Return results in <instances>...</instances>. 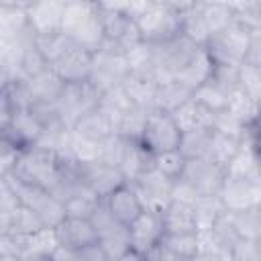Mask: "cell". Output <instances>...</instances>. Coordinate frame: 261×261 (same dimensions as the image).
Masks as SVG:
<instances>
[{
	"instance_id": "cell-1",
	"label": "cell",
	"mask_w": 261,
	"mask_h": 261,
	"mask_svg": "<svg viewBox=\"0 0 261 261\" xmlns=\"http://www.w3.org/2000/svg\"><path fill=\"white\" fill-rule=\"evenodd\" d=\"M190 2H149L135 20L141 41L153 47L165 45L181 35V14Z\"/></svg>"
},
{
	"instance_id": "cell-2",
	"label": "cell",
	"mask_w": 261,
	"mask_h": 261,
	"mask_svg": "<svg viewBox=\"0 0 261 261\" xmlns=\"http://www.w3.org/2000/svg\"><path fill=\"white\" fill-rule=\"evenodd\" d=\"M61 31L71 39V43L96 53L104 43L98 2H65L61 14Z\"/></svg>"
},
{
	"instance_id": "cell-3",
	"label": "cell",
	"mask_w": 261,
	"mask_h": 261,
	"mask_svg": "<svg viewBox=\"0 0 261 261\" xmlns=\"http://www.w3.org/2000/svg\"><path fill=\"white\" fill-rule=\"evenodd\" d=\"M8 173L16 175L27 184L39 186L51 194L61 179V159L57 151L33 145L16 157L14 167Z\"/></svg>"
},
{
	"instance_id": "cell-4",
	"label": "cell",
	"mask_w": 261,
	"mask_h": 261,
	"mask_svg": "<svg viewBox=\"0 0 261 261\" xmlns=\"http://www.w3.org/2000/svg\"><path fill=\"white\" fill-rule=\"evenodd\" d=\"M98 10L104 31V43L98 51L124 55L126 51L143 43L137 22L118 8V2H98Z\"/></svg>"
},
{
	"instance_id": "cell-5",
	"label": "cell",
	"mask_w": 261,
	"mask_h": 261,
	"mask_svg": "<svg viewBox=\"0 0 261 261\" xmlns=\"http://www.w3.org/2000/svg\"><path fill=\"white\" fill-rule=\"evenodd\" d=\"M179 137H181V133L175 126L171 114H165V112H159V110H151L147 114L145 130H143V137H141L139 145L145 147L151 155H159V153L177 149Z\"/></svg>"
},
{
	"instance_id": "cell-6",
	"label": "cell",
	"mask_w": 261,
	"mask_h": 261,
	"mask_svg": "<svg viewBox=\"0 0 261 261\" xmlns=\"http://www.w3.org/2000/svg\"><path fill=\"white\" fill-rule=\"evenodd\" d=\"M100 94L88 84H65L63 92H61V98L57 100V110H59V116L63 120L65 126L71 128V124L86 112L98 108L100 104Z\"/></svg>"
},
{
	"instance_id": "cell-7",
	"label": "cell",
	"mask_w": 261,
	"mask_h": 261,
	"mask_svg": "<svg viewBox=\"0 0 261 261\" xmlns=\"http://www.w3.org/2000/svg\"><path fill=\"white\" fill-rule=\"evenodd\" d=\"M216 196L220 198L226 212H241L247 208H257L261 206V184L224 173L222 186Z\"/></svg>"
},
{
	"instance_id": "cell-8",
	"label": "cell",
	"mask_w": 261,
	"mask_h": 261,
	"mask_svg": "<svg viewBox=\"0 0 261 261\" xmlns=\"http://www.w3.org/2000/svg\"><path fill=\"white\" fill-rule=\"evenodd\" d=\"M126 75H128V65H126L124 55L106 53V51H96L94 53V67H92L88 84L100 96L106 94L108 90L120 86Z\"/></svg>"
},
{
	"instance_id": "cell-9",
	"label": "cell",
	"mask_w": 261,
	"mask_h": 261,
	"mask_svg": "<svg viewBox=\"0 0 261 261\" xmlns=\"http://www.w3.org/2000/svg\"><path fill=\"white\" fill-rule=\"evenodd\" d=\"M92 67H94V51L80 47L75 43H71L55 63H51V69L57 73V77L63 84L88 82Z\"/></svg>"
},
{
	"instance_id": "cell-10",
	"label": "cell",
	"mask_w": 261,
	"mask_h": 261,
	"mask_svg": "<svg viewBox=\"0 0 261 261\" xmlns=\"http://www.w3.org/2000/svg\"><path fill=\"white\" fill-rule=\"evenodd\" d=\"M135 194L139 196L141 204L145 210L161 212L171 200H169V190H171V179L163 177L159 171L149 169L143 175H139L133 184Z\"/></svg>"
},
{
	"instance_id": "cell-11",
	"label": "cell",
	"mask_w": 261,
	"mask_h": 261,
	"mask_svg": "<svg viewBox=\"0 0 261 261\" xmlns=\"http://www.w3.org/2000/svg\"><path fill=\"white\" fill-rule=\"evenodd\" d=\"M179 177H184L198 192V196H216L224 179V169L210 159H194L186 161Z\"/></svg>"
},
{
	"instance_id": "cell-12",
	"label": "cell",
	"mask_w": 261,
	"mask_h": 261,
	"mask_svg": "<svg viewBox=\"0 0 261 261\" xmlns=\"http://www.w3.org/2000/svg\"><path fill=\"white\" fill-rule=\"evenodd\" d=\"M82 179L98 200H106L114 190H118L120 186L126 184V179L122 177L118 167H112V165H106L100 161L82 165Z\"/></svg>"
},
{
	"instance_id": "cell-13",
	"label": "cell",
	"mask_w": 261,
	"mask_h": 261,
	"mask_svg": "<svg viewBox=\"0 0 261 261\" xmlns=\"http://www.w3.org/2000/svg\"><path fill=\"white\" fill-rule=\"evenodd\" d=\"M128 239H130V249H135L139 253H147L151 247L161 243V239H163V224H161L159 212L143 210L128 224Z\"/></svg>"
},
{
	"instance_id": "cell-14",
	"label": "cell",
	"mask_w": 261,
	"mask_h": 261,
	"mask_svg": "<svg viewBox=\"0 0 261 261\" xmlns=\"http://www.w3.org/2000/svg\"><path fill=\"white\" fill-rule=\"evenodd\" d=\"M200 49L202 47L194 45L190 39H186L184 35H179L173 41L155 47V61H157V65H161L163 69H167L169 73H173V77H175V73L181 71L198 55Z\"/></svg>"
},
{
	"instance_id": "cell-15",
	"label": "cell",
	"mask_w": 261,
	"mask_h": 261,
	"mask_svg": "<svg viewBox=\"0 0 261 261\" xmlns=\"http://www.w3.org/2000/svg\"><path fill=\"white\" fill-rule=\"evenodd\" d=\"M57 247L69 249V251H82L98 241V234L90 220L86 218H63V222L53 228Z\"/></svg>"
},
{
	"instance_id": "cell-16",
	"label": "cell",
	"mask_w": 261,
	"mask_h": 261,
	"mask_svg": "<svg viewBox=\"0 0 261 261\" xmlns=\"http://www.w3.org/2000/svg\"><path fill=\"white\" fill-rule=\"evenodd\" d=\"M65 0H43L29 2L27 6V24L35 35H45L53 31H61V14Z\"/></svg>"
},
{
	"instance_id": "cell-17",
	"label": "cell",
	"mask_w": 261,
	"mask_h": 261,
	"mask_svg": "<svg viewBox=\"0 0 261 261\" xmlns=\"http://www.w3.org/2000/svg\"><path fill=\"white\" fill-rule=\"evenodd\" d=\"M102 202L106 204V208H108V212L112 214V218H114L118 224H124V226H128V224L145 210L130 184L120 186L118 190H114V192H112L106 200H102Z\"/></svg>"
},
{
	"instance_id": "cell-18",
	"label": "cell",
	"mask_w": 261,
	"mask_h": 261,
	"mask_svg": "<svg viewBox=\"0 0 261 261\" xmlns=\"http://www.w3.org/2000/svg\"><path fill=\"white\" fill-rule=\"evenodd\" d=\"M31 108V98L24 77H8L0 88V122L10 120L14 114Z\"/></svg>"
},
{
	"instance_id": "cell-19",
	"label": "cell",
	"mask_w": 261,
	"mask_h": 261,
	"mask_svg": "<svg viewBox=\"0 0 261 261\" xmlns=\"http://www.w3.org/2000/svg\"><path fill=\"white\" fill-rule=\"evenodd\" d=\"M71 133L80 139H86L92 143H102L104 139L114 135V122L108 118L106 112H102L100 108H94V110L82 114L71 124Z\"/></svg>"
},
{
	"instance_id": "cell-20",
	"label": "cell",
	"mask_w": 261,
	"mask_h": 261,
	"mask_svg": "<svg viewBox=\"0 0 261 261\" xmlns=\"http://www.w3.org/2000/svg\"><path fill=\"white\" fill-rule=\"evenodd\" d=\"M63 88H65V84L57 77V73L51 67L45 69L43 73L31 77V80H27L31 106L33 104H57Z\"/></svg>"
},
{
	"instance_id": "cell-21",
	"label": "cell",
	"mask_w": 261,
	"mask_h": 261,
	"mask_svg": "<svg viewBox=\"0 0 261 261\" xmlns=\"http://www.w3.org/2000/svg\"><path fill=\"white\" fill-rule=\"evenodd\" d=\"M161 224L163 234H186V232H198V222L192 206L169 202L161 212Z\"/></svg>"
},
{
	"instance_id": "cell-22",
	"label": "cell",
	"mask_w": 261,
	"mask_h": 261,
	"mask_svg": "<svg viewBox=\"0 0 261 261\" xmlns=\"http://www.w3.org/2000/svg\"><path fill=\"white\" fill-rule=\"evenodd\" d=\"M124 94L128 96L130 104L139 110L151 112L155 104V94H157V84L149 75H139V73H128L124 82L120 84Z\"/></svg>"
},
{
	"instance_id": "cell-23",
	"label": "cell",
	"mask_w": 261,
	"mask_h": 261,
	"mask_svg": "<svg viewBox=\"0 0 261 261\" xmlns=\"http://www.w3.org/2000/svg\"><path fill=\"white\" fill-rule=\"evenodd\" d=\"M212 116L214 112L206 110L204 106H200L198 102L190 100L186 102L181 108H177L171 118L175 122V126L179 128V133H188V130H200V128H208L212 126Z\"/></svg>"
},
{
	"instance_id": "cell-24",
	"label": "cell",
	"mask_w": 261,
	"mask_h": 261,
	"mask_svg": "<svg viewBox=\"0 0 261 261\" xmlns=\"http://www.w3.org/2000/svg\"><path fill=\"white\" fill-rule=\"evenodd\" d=\"M149 169H153V155L139 143H128L126 153L118 165V171L122 173L126 184H133L139 175H143Z\"/></svg>"
},
{
	"instance_id": "cell-25",
	"label": "cell",
	"mask_w": 261,
	"mask_h": 261,
	"mask_svg": "<svg viewBox=\"0 0 261 261\" xmlns=\"http://www.w3.org/2000/svg\"><path fill=\"white\" fill-rule=\"evenodd\" d=\"M198 12L210 33V39L234 22L230 2H198Z\"/></svg>"
},
{
	"instance_id": "cell-26",
	"label": "cell",
	"mask_w": 261,
	"mask_h": 261,
	"mask_svg": "<svg viewBox=\"0 0 261 261\" xmlns=\"http://www.w3.org/2000/svg\"><path fill=\"white\" fill-rule=\"evenodd\" d=\"M192 90L184 84H179L177 80L169 82V84H163L157 88V94H155V104H153V110H159V112H165V114H173L177 108H181L186 102L192 100Z\"/></svg>"
},
{
	"instance_id": "cell-27",
	"label": "cell",
	"mask_w": 261,
	"mask_h": 261,
	"mask_svg": "<svg viewBox=\"0 0 261 261\" xmlns=\"http://www.w3.org/2000/svg\"><path fill=\"white\" fill-rule=\"evenodd\" d=\"M210 75H212V59H210V55L206 53V49L202 47V49L198 51V55H196L181 71L175 73V80H177L179 84L188 86V88L194 92L196 88H200L202 84H206V82L210 80Z\"/></svg>"
},
{
	"instance_id": "cell-28",
	"label": "cell",
	"mask_w": 261,
	"mask_h": 261,
	"mask_svg": "<svg viewBox=\"0 0 261 261\" xmlns=\"http://www.w3.org/2000/svg\"><path fill=\"white\" fill-rule=\"evenodd\" d=\"M210 147H212V130L200 128V130L181 133L177 151L184 155L186 161H194V159H210Z\"/></svg>"
},
{
	"instance_id": "cell-29",
	"label": "cell",
	"mask_w": 261,
	"mask_h": 261,
	"mask_svg": "<svg viewBox=\"0 0 261 261\" xmlns=\"http://www.w3.org/2000/svg\"><path fill=\"white\" fill-rule=\"evenodd\" d=\"M224 173L261 184V175H259V147L243 145L241 151L237 153V157L224 167Z\"/></svg>"
},
{
	"instance_id": "cell-30",
	"label": "cell",
	"mask_w": 261,
	"mask_h": 261,
	"mask_svg": "<svg viewBox=\"0 0 261 261\" xmlns=\"http://www.w3.org/2000/svg\"><path fill=\"white\" fill-rule=\"evenodd\" d=\"M228 218L241 241H261V206L228 212Z\"/></svg>"
},
{
	"instance_id": "cell-31",
	"label": "cell",
	"mask_w": 261,
	"mask_h": 261,
	"mask_svg": "<svg viewBox=\"0 0 261 261\" xmlns=\"http://www.w3.org/2000/svg\"><path fill=\"white\" fill-rule=\"evenodd\" d=\"M192 210L196 214L198 232L210 230L214 226V222L220 220L226 214V210H224V206H222L218 196H198L196 202L192 204Z\"/></svg>"
},
{
	"instance_id": "cell-32",
	"label": "cell",
	"mask_w": 261,
	"mask_h": 261,
	"mask_svg": "<svg viewBox=\"0 0 261 261\" xmlns=\"http://www.w3.org/2000/svg\"><path fill=\"white\" fill-rule=\"evenodd\" d=\"M181 35L190 39L198 47H206L210 41V33L198 12V2H190L181 14Z\"/></svg>"
},
{
	"instance_id": "cell-33",
	"label": "cell",
	"mask_w": 261,
	"mask_h": 261,
	"mask_svg": "<svg viewBox=\"0 0 261 261\" xmlns=\"http://www.w3.org/2000/svg\"><path fill=\"white\" fill-rule=\"evenodd\" d=\"M33 45L41 51V55L51 63H55L61 53L71 45V39L63 33V31H53V33H45V35H35Z\"/></svg>"
},
{
	"instance_id": "cell-34",
	"label": "cell",
	"mask_w": 261,
	"mask_h": 261,
	"mask_svg": "<svg viewBox=\"0 0 261 261\" xmlns=\"http://www.w3.org/2000/svg\"><path fill=\"white\" fill-rule=\"evenodd\" d=\"M124 59H126V65H128V73H139V75H149V77H151V73H153V69L157 65L155 47L147 45V43H139L137 47L126 51Z\"/></svg>"
},
{
	"instance_id": "cell-35",
	"label": "cell",
	"mask_w": 261,
	"mask_h": 261,
	"mask_svg": "<svg viewBox=\"0 0 261 261\" xmlns=\"http://www.w3.org/2000/svg\"><path fill=\"white\" fill-rule=\"evenodd\" d=\"M228 94L230 92H226V90H222L220 86H216L214 82H206V84H202L200 88H196L194 90V94H192V100L194 102H198L200 106H204L206 110H210V112H222V110H226V104H228Z\"/></svg>"
},
{
	"instance_id": "cell-36",
	"label": "cell",
	"mask_w": 261,
	"mask_h": 261,
	"mask_svg": "<svg viewBox=\"0 0 261 261\" xmlns=\"http://www.w3.org/2000/svg\"><path fill=\"white\" fill-rule=\"evenodd\" d=\"M8 122H10V126L14 128V133L18 135V139H20L27 147L37 145V141L41 139L43 126H41V122L35 118V114H33L29 108L22 110V112H18V114H14Z\"/></svg>"
},
{
	"instance_id": "cell-37",
	"label": "cell",
	"mask_w": 261,
	"mask_h": 261,
	"mask_svg": "<svg viewBox=\"0 0 261 261\" xmlns=\"http://www.w3.org/2000/svg\"><path fill=\"white\" fill-rule=\"evenodd\" d=\"M98 245L102 247V251L106 253V257L110 261H116L120 255H124L130 249V239H128V226H114L112 230L104 232L98 237Z\"/></svg>"
},
{
	"instance_id": "cell-38",
	"label": "cell",
	"mask_w": 261,
	"mask_h": 261,
	"mask_svg": "<svg viewBox=\"0 0 261 261\" xmlns=\"http://www.w3.org/2000/svg\"><path fill=\"white\" fill-rule=\"evenodd\" d=\"M147 114H149V112L139 110V108L128 110L126 114H122V116L118 118L114 133L120 135V137H122L124 141H128V143H139L141 137H143V130H145Z\"/></svg>"
},
{
	"instance_id": "cell-39",
	"label": "cell",
	"mask_w": 261,
	"mask_h": 261,
	"mask_svg": "<svg viewBox=\"0 0 261 261\" xmlns=\"http://www.w3.org/2000/svg\"><path fill=\"white\" fill-rule=\"evenodd\" d=\"M243 143L237 137H226V135H218L212 133V147H210V161L220 165L222 169L237 157V153L241 151Z\"/></svg>"
},
{
	"instance_id": "cell-40",
	"label": "cell",
	"mask_w": 261,
	"mask_h": 261,
	"mask_svg": "<svg viewBox=\"0 0 261 261\" xmlns=\"http://www.w3.org/2000/svg\"><path fill=\"white\" fill-rule=\"evenodd\" d=\"M49 61L41 55V51L29 43L24 47H20V53H18V75L24 77V80H31L39 73H43L45 69H49Z\"/></svg>"
},
{
	"instance_id": "cell-41",
	"label": "cell",
	"mask_w": 261,
	"mask_h": 261,
	"mask_svg": "<svg viewBox=\"0 0 261 261\" xmlns=\"http://www.w3.org/2000/svg\"><path fill=\"white\" fill-rule=\"evenodd\" d=\"M161 243L179 259L190 261L200 251V239L198 232H186V234H163Z\"/></svg>"
},
{
	"instance_id": "cell-42",
	"label": "cell",
	"mask_w": 261,
	"mask_h": 261,
	"mask_svg": "<svg viewBox=\"0 0 261 261\" xmlns=\"http://www.w3.org/2000/svg\"><path fill=\"white\" fill-rule=\"evenodd\" d=\"M43 230V224L37 216V212H33L31 208L18 206L12 214V226H10V234L18 237V239H29L37 232Z\"/></svg>"
},
{
	"instance_id": "cell-43",
	"label": "cell",
	"mask_w": 261,
	"mask_h": 261,
	"mask_svg": "<svg viewBox=\"0 0 261 261\" xmlns=\"http://www.w3.org/2000/svg\"><path fill=\"white\" fill-rule=\"evenodd\" d=\"M98 198L90 192V190H84L71 198H67L63 202V208H65V216L67 218H86L90 220V216L94 214L96 206H98Z\"/></svg>"
},
{
	"instance_id": "cell-44",
	"label": "cell",
	"mask_w": 261,
	"mask_h": 261,
	"mask_svg": "<svg viewBox=\"0 0 261 261\" xmlns=\"http://www.w3.org/2000/svg\"><path fill=\"white\" fill-rule=\"evenodd\" d=\"M257 104H259V102L251 100L247 94H243V92L237 88V90H232V92L228 94L226 110H228L232 116H237L243 124H247V122L257 120Z\"/></svg>"
},
{
	"instance_id": "cell-45",
	"label": "cell",
	"mask_w": 261,
	"mask_h": 261,
	"mask_svg": "<svg viewBox=\"0 0 261 261\" xmlns=\"http://www.w3.org/2000/svg\"><path fill=\"white\" fill-rule=\"evenodd\" d=\"M184 167H186V159L177 149L153 155V169L159 171L163 177H167L171 181L177 179L184 173Z\"/></svg>"
},
{
	"instance_id": "cell-46",
	"label": "cell",
	"mask_w": 261,
	"mask_h": 261,
	"mask_svg": "<svg viewBox=\"0 0 261 261\" xmlns=\"http://www.w3.org/2000/svg\"><path fill=\"white\" fill-rule=\"evenodd\" d=\"M237 88L243 94H247L251 100L259 102V96H261V67L241 63L239 65V75H237Z\"/></svg>"
},
{
	"instance_id": "cell-47",
	"label": "cell",
	"mask_w": 261,
	"mask_h": 261,
	"mask_svg": "<svg viewBox=\"0 0 261 261\" xmlns=\"http://www.w3.org/2000/svg\"><path fill=\"white\" fill-rule=\"evenodd\" d=\"M100 153H98V161L100 163H106V165H112V167H118L124 153H126V147H128V141H124L120 135H110L108 139H104L100 145Z\"/></svg>"
},
{
	"instance_id": "cell-48",
	"label": "cell",
	"mask_w": 261,
	"mask_h": 261,
	"mask_svg": "<svg viewBox=\"0 0 261 261\" xmlns=\"http://www.w3.org/2000/svg\"><path fill=\"white\" fill-rule=\"evenodd\" d=\"M35 212H37V216H39L43 228H47V230L57 228V226L63 222V218H65V208H63V204H61L57 198H53V196H49V200H47L39 210H35Z\"/></svg>"
},
{
	"instance_id": "cell-49",
	"label": "cell",
	"mask_w": 261,
	"mask_h": 261,
	"mask_svg": "<svg viewBox=\"0 0 261 261\" xmlns=\"http://www.w3.org/2000/svg\"><path fill=\"white\" fill-rule=\"evenodd\" d=\"M243 128H245V124H243L237 116H232L228 110L216 112V114L212 116V126H210V130H212V133H218V135H226V137H237V139H241V137H243Z\"/></svg>"
},
{
	"instance_id": "cell-50",
	"label": "cell",
	"mask_w": 261,
	"mask_h": 261,
	"mask_svg": "<svg viewBox=\"0 0 261 261\" xmlns=\"http://www.w3.org/2000/svg\"><path fill=\"white\" fill-rule=\"evenodd\" d=\"M198 198V192L184 179V177H177L171 181V190H169V200L171 202H179V204H188L192 206Z\"/></svg>"
},
{
	"instance_id": "cell-51",
	"label": "cell",
	"mask_w": 261,
	"mask_h": 261,
	"mask_svg": "<svg viewBox=\"0 0 261 261\" xmlns=\"http://www.w3.org/2000/svg\"><path fill=\"white\" fill-rule=\"evenodd\" d=\"M22 241L14 234H0V257H20Z\"/></svg>"
},
{
	"instance_id": "cell-52",
	"label": "cell",
	"mask_w": 261,
	"mask_h": 261,
	"mask_svg": "<svg viewBox=\"0 0 261 261\" xmlns=\"http://www.w3.org/2000/svg\"><path fill=\"white\" fill-rule=\"evenodd\" d=\"M243 63L253 65V67H261V31L251 35V41H249L247 53L243 57Z\"/></svg>"
},
{
	"instance_id": "cell-53",
	"label": "cell",
	"mask_w": 261,
	"mask_h": 261,
	"mask_svg": "<svg viewBox=\"0 0 261 261\" xmlns=\"http://www.w3.org/2000/svg\"><path fill=\"white\" fill-rule=\"evenodd\" d=\"M18 200L14 196V192L10 190V186L6 184L4 177H0V210H6V212H14L18 208Z\"/></svg>"
},
{
	"instance_id": "cell-54",
	"label": "cell",
	"mask_w": 261,
	"mask_h": 261,
	"mask_svg": "<svg viewBox=\"0 0 261 261\" xmlns=\"http://www.w3.org/2000/svg\"><path fill=\"white\" fill-rule=\"evenodd\" d=\"M147 261H179L163 243H157L155 247H151L147 253H143Z\"/></svg>"
},
{
	"instance_id": "cell-55",
	"label": "cell",
	"mask_w": 261,
	"mask_h": 261,
	"mask_svg": "<svg viewBox=\"0 0 261 261\" xmlns=\"http://www.w3.org/2000/svg\"><path fill=\"white\" fill-rule=\"evenodd\" d=\"M80 253H82V259H84V261H110V259L106 257V253L102 251V247L98 245V241H96L94 245L82 249Z\"/></svg>"
},
{
	"instance_id": "cell-56",
	"label": "cell",
	"mask_w": 261,
	"mask_h": 261,
	"mask_svg": "<svg viewBox=\"0 0 261 261\" xmlns=\"http://www.w3.org/2000/svg\"><path fill=\"white\" fill-rule=\"evenodd\" d=\"M51 259L53 261H84L80 251H69V249H63V247H57L51 253Z\"/></svg>"
},
{
	"instance_id": "cell-57",
	"label": "cell",
	"mask_w": 261,
	"mask_h": 261,
	"mask_svg": "<svg viewBox=\"0 0 261 261\" xmlns=\"http://www.w3.org/2000/svg\"><path fill=\"white\" fill-rule=\"evenodd\" d=\"M190 261H224V255L214 253V251H204V249H200Z\"/></svg>"
},
{
	"instance_id": "cell-58",
	"label": "cell",
	"mask_w": 261,
	"mask_h": 261,
	"mask_svg": "<svg viewBox=\"0 0 261 261\" xmlns=\"http://www.w3.org/2000/svg\"><path fill=\"white\" fill-rule=\"evenodd\" d=\"M20 261H53L51 253H39V251H24L20 255Z\"/></svg>"
},
{
	"instance_id": "cell-59",
	"label": "cell",
	"mask_w": 261,
	"mask_h": 261,
	"mask_svg": "<svg viewBox=\"0 0 261 261\" xmlns=\"http://www.w3.org/2000/svg\"><path fill=\"white\" fill-rule=\"evenodd\" d=\"M12 214H14V212L0 210V234H10V226H12Z\"/></svg>"
},
{
	"instance_id": "cell-60",
	"label": "cell",
	"mask_w": 261,
	"mask_h": 261,
	"mask_svg": "<svg viewBox=\"0 0 261 261\" xmlns=\"http://www.w3.org/2000/svg\"><path fill=\"white\" fill-rule=\"evenodd\" d=\"M116 261H147L145 259V255L143 253H139V251H135V249H128L124 255H120Z\"/></svg>"
},
{
	"instance_id": "cell-61",
	"label": "cell",
	"mask_w": 261,
	"mask_h": 261,
	"mask_svg": "<svg viewBox=\"0 0 261 261\" xmlns=\"http://www.w3.org/2000/svg\"><path fill=\"white\" fill-rule=\"evenodd\" d=\"M6 80H8V73H6V69L0 65V88H2V84H4Z\"/></svg>"
},
{
	"instance_id": "cell-62",
	"label": "cell",
	"mask_w": 261,
	"mask_h": 261,
	"mask_svg": "<svg viewBox=\"0 0 261 261\" xmlns=\"http://www.w3.org/2000/svg\"><path fill=\"white\" fill-rule=\"evenodd\" d=\"M0 261H20V257H0Z\"/></svg>"
}]
</instances>
